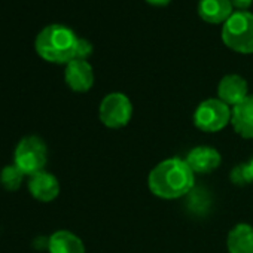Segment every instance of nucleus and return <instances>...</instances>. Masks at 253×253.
<instances>
[{
    "instance_id": "nucleus-9",
    "label": "nucleus",
    "mask_w": 253,
    "mask_h": 253,
    "mask_svg": "<svg viewBox=\"0 0 253 253\" xmlns=\"http://www.w3.org/2000/svg\"><path fill=\"white\" fill-rule=\"evenodd\" d=\"M231 124L237 134L253 139V95H247L231 110Z\"/></svg>"
},
{
    "instance_id": "nucleus-7",
    "label": "nucleus",
    "mask_w": 253,
    "mask_h": 253,
    "mask_svg": "<svg viewBox=\"0 0 253 253\" xmlns=\"http://www.w3.org/2000/svg\"><path fill=\"white\" fill-rule=\"evenodd\" d=\"M64 79L70 89L76 92H86L94 84V72L88 61L72 60L66 64Z\"/></svg>"
},
{
    "instance_id": "nucleus-4",
    "label": "nucleus",
    "mask_w": 253,
    "mask_h": 253,
    "mask_svg": "<svg viewBox=\"0 0 253 253\" xmlns=\"http://www.w3.org/2000/svg\"><path fill=\"white\" fill-rule=\"evenodd\" d=\"M48 163V149L45 142L38 136L23 137L14 151V164L26 174L33 176L43 171Z\"/></svg>"
},
{
    "instance_id": "nucleus-16",
    "label": "nucleus",
    "mask_w": 253,
    "mask_h": 253,
    "mask_svg": "<svg viewBox=\"0 0 253 253\" xmlns=\"http://www.w3.org/2000/svg\"><path fill=\"white\" fill-rule=\"evenodd\" d=\"M92 54V45L89 41L79 38L76 43V52H75V60H85Z\"/></svg>"
},
{
    "instance_id": "nucleus-19",
    "label": "nucleus",
    "mask_w": 253,
    "mask_h": 253,
    "mask_svg": "<svg viewBox=\"0 0 253 253\" xmlns=\"http://www.w3.org/2000/svg\"><path fill=\"white\" fill-rule=\"evenodd\" d=\"M244 167H246V173H247L249 183H250V182H253V158H252L249 163H246V164H244Z\"/></svg>"
},
{
    "instance_id": "nucleus-12",
    "label": "nucleus",
    "mask_w": 253,
    "mask_h": 253,
    "mask_svg": "<svg viewBox=\"0 0 253 253\" xmlns=\"http://www.w3.org/2000/svg\"><path fill=\"white\" fill-rule=\"evenodd\" d=\"M198 14L207 23H225L232 15V5L229 0H200Z\"/></svg>"
},
{
    "instance_id": "nucleus-8",
    "label": "nucleus",
    "mask_w": 253,
    "mask_h": 253,
    "mask_svg": "<svg viewBox=\"0 0 253 253\" xmlns=\"http://www.w3.org/2000/svg\"><path fill=\"white\" fill-rule=\"evenodd\" d=\"M27 186L32 197L42 203L54 201L60 194V183L57 177L45 170L30 176Z\"/></svg>"
},
{
    "instance_id": "nucleus-2",
    "label": "nucleus",
    "mask_w": 253,
    "mask_h": 253,
    "mask_svg": "<svg viewBox=\"0 0 253 253\" xmlns=\"http://www.w3.org/2000/svg\"><path fill=\"white\" fill-rule=\"evenodd\" d=\"M78 36L63 24H51L39 32L35 41L36 52L41 58L55 64H67L75 60Z\"/></svg>"
},
{
    "instance_id": "nucleus-13",
    "label": "nucleus",
    "mask_w": 253,
    "mask_h": 253,
    "mask_svg": "<svg viewBox=\"0 0 253 253\" xmlns=\"http://www.w3.org/2000/svg\"><path fill=\"white\" fill-rule=\"evenodd\" d=\"M49 253H85L82 240L70 231H57L48 240Z\"/></svg>"
},
{
    "instance_id": "nucleus-5",
    "label": "nucleus",
    "mask_w": 253,
    "mask_h": 253,
    "mask_svg": "<svg viewBox=\"0 0 253 253\" xmlns=\"http://www.w3.org/2000/svg\"><path fill=\"white\" fill-rule=\"evenodd\" d=\"M231 121V109L219 98H209L200 103L194 113V124L204 133H216Z\"/></svg>"
},
{
    "instance_id": "nucleus-18",
    "label": "nucleus",
    "mask_w": 253,
    "mask_h": 253,
    "mask_svg": "<svg viewBox=\"0 0 253 253\" xmlns=\"http://www.w3.org/2000/svg\"><path fill=\"white\" fill-rule=\"evenodd\" d=\"M229 2H231L232 6L238 8L240 11H244V9H247L252 5L253 0H229Z\"/></svg>"
},
{
    "instance_id": "nucleus-15",
    "label": "nucleus",
    "mask_w": 253,
    "mask_h": 253,
    "mask_svg": "<svg viewBox=\"0 0 253 253\" xmlns=\"http://www.w3.org/2000/svg\"><path fill=\"white\" fill-rule=\"evenodd\" d=\"M24 176L26 174L15 164H11V166L3 167L2 171H0V183H2V186L6 191L15 192L17 189H20L24 180Z\"/></svg>"
},
{
    "instance_id": "nucleus-11",
    "label": "nucleus",
    "mask_w": 253,
    "mask_h": 253,
    "mask_svg": "<svg viewBox=\"0 0 253 253\" xmlns=\"http://www.w3.org/2000/svg\"><path fill=\"white\" fill-rule=\"evenodd\" d=\"M219 100L228 106H237L247 97V82L240 75H226L219 82Z\"/></svg>"
},
{
    "instance_id": "nucleus-10",
    "label": "nucleus",
    "mask_w": 253,
    "mask_h": 253,
    "mask_svg": "<svg viewBox=\"0 0 253 253\" xmlns=\"http://www.w3.org/2000/svg\"><path fill=\"white\" fill-rule=\"evenodd\" d=\"M188 166L192 169L194 173H211L214 171L219 166H220V154L209 146H198L195 149H192L186 160Z\"/></svg>"
},
{
    "instance_id": "nucleus-17",
    "label": "nucleus",
    "mask_w": 253,
    "mask_h": 253,
    "mask_svg": "<svg viewBox=\"0 0 253 253\" xmlns=\"http://www.w3.org/2000/svg\"><path fill=\"white\" fill-rule=\"evenodd\" d=\"M231 180H232L235 185H247V183H249V177H247L244 164L237 166V167L231 171Z\"/></svg>"
},
{
    "instance_id": "nucleus-14",
    "label": "nucleus",
    "mask_w": 253,
    "mask_h": 253,
    "mask_svg": "<svg viewBox=\"0 0 253 253\" xmlns=\"http://www.w3.org/2000/svg\"><path fill=\"white\" fill-rule=\"evenodd\" d=\"M229 253H253V226L247 223L235 225L226 240Z\"/></svg>"
},
{
    "instance_id": "nucleus-3",
    "label": "nucleus",
    "mask_w": 253,
    "mask_h": 253,
    "mask_svg": "<svg viewBox=\"0 0 253 253\" xmlns=\"http://www.w3.org/2000/svg\"><path fill=\"white\" fill-rule=\"evenodd\" d=\"M222 41L232 51L241 54L253 52V14L247 11L234 12L222 27Z\"/></svg>"
},
{
    "instance_id": "nucleus-1",
    "label": "nucleus",
    "mask_w": 253,
    "mask_h": 253,
    "mask_svg": "<svg viewBox=\"0 0 253 253\" xmlns=\"http://www.w3.org/2000/svg\"><path fill=\"white\" fill-rule=\"evenodd\" d=\"M194 188V171L186 161L170 158L160 163L149 174V189L164 200L188 195Z\"/></svg>"
},
{
    "instance_id": "nucleus-20",
    "label": "nucleus",
    "mask_w": 253,
    "mask_h": 253,
    "mask_svg": "<svg viewBox=\"0 0 253 253\" xmlns=\"http://www.w3.org/2000/svg\"><path fill=\"white\" fill-rule=\"evenodd\" d=\"M146 2H149L151 5H155V6H164V5L170 3L171 0H146Z\"/></svg>"
},
{
    "instance_id": "nucleus-6",
    "label": "nucleus",
    "mask_w": 253,
    "mask_h": 253,
    "mask_svg": "<svg viewBox=\"0 0 253 253\" xmlns=\"http://www.w3.org/2000/svg\"><path fill=\"white\" fill-rule=\"evenodd\" d=\"M100 121L109 128H122L133 116V104L122 92H112L106 95L98 109Z\"/></svg>"
}]
</instances>
